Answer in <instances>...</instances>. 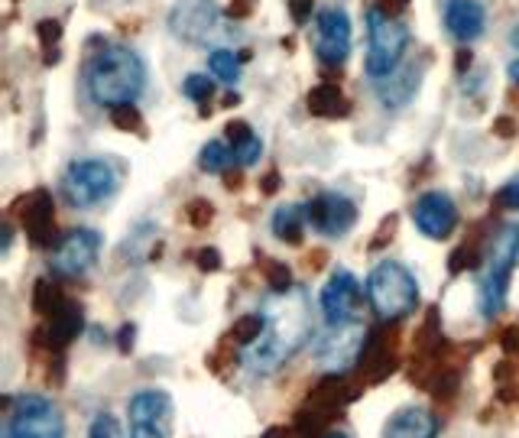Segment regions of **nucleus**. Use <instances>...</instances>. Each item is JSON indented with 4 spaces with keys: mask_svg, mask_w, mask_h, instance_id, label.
Wrapping results in <instances>:
<instances>
[{
    "mask_svg": "<svg viewBox=\"0 0 519 438\" xmlns=\"http://www.w3.org/2000/svg\"><path fill=\"white\" fill-rule=\"evenodd\" d=\"M260 192H263V195H273V192H279V172H266L263 182H260Z\"/></svg>",
    "mask_w": 519,
    "mask_h": 438,
    "instance_id": "obj_42",
    "label": "nucleus"
},
{
    "mask_svg": "<svg viewBox=\"0 0 519 438\" xmlns=\"http://www.w3.org/2000/svg\"><path fill=\"white\" fill-rule=\"evenodd\" d=\"M377 7L387 10V13H399V10L409 7V0H377Z\"/></svg>",
    "mask_w": 519,
    "mask_h": 438,
    "instance_id": "obj_45",
    "label": "nucleus"
},
{
    "mask_svg": "<svg viewBox=\"0 0 519 438\" xmlns=\"http://www.w3.org/2000/svg\"><path fill=\"white\" fill-rule=\"evenodd\" d=\"M367 75L370 78H383L393 69H399L403 62V52L409 46V30L403 20L390 17L387 10L370 7L367 10Z\"/></svg>",
    "mask_w": 519,
    "mask_h": 438,
    "instance_id": "obj_5",
    "label": "nucleus"
},
{
    "mask_svg": "<svg viewBox=\"0 0 519 438\" xmlns=\"http://www.w3.org/2000/svg\"><path fill=\"white\" fill-rule=\"evenodd\" d=\"M422 72H425V62H409V65H399L390 75L374 78V95L380 98L383 108H406V104L416 98V91L422 85Z\"/></svg>",
    "mask_w": 519,
    "mask_h": 438,
    "instance_id": "obj_16",
    "label": "nucleus"
},
{
    "mask_svg": "<svg viewBox=\"0 0 519 438\" xmlns=\"http://www.w3.org/2000/svg\"><path fill=\"white\" fill-rule=\"evenodd\" d=\"M263 273H266V286H270L273 292H279V296H289V289H292V270L286 267V263L266 260L263 263Z\"/></svg>",
    "mask_w": 519,
    "mask_h": 438,
    "instance_id": "obj_29",
    "label": "nucleus"
},
{
    "mask_svg": "<svg viewBox=\"0 0 519 438\" xmlns=\"http://www.w3.org/2000/svg\"><path fill=\"white\" fill-rule=\"evenodd\" d=\"M471 62H474L471 52H468V49H461V52H458V62H455V65H458V72L464 75V69H471Z\"/></svg>",
    "mask_w": 519,
    "mask_h": 438,
    "instance_id": "obj_47",
    "label": "nucleus"
},
{
    "mask_svg": "<svg viewBox=\"0 0 519 438\" xmlns=\"http://www.w3.org/2000/svg\"><path fill=\"white\" fill-rule=\"evenodd\" d=\"M195 257H198V270H202V273H218V270H221V250H215V247H202Z\"/></svg>",
    "mask_w": 519,
    "mask_h": 438,
    "instance_id": "obj_36",
    "label": "nucleus"
},
{
    "mask_svg": "<svg viewBox=\"0 0 519 438\" xmlns=\"http://www.w3.org/2000/svg\"><path fill=\"white\" fill-rule=\"evenodd\" d=\"M182 95L192 98V101H208L211 95H215V82H211L208 75H189L182 82Z\"/></svg>",
    "mask_w": 519,
    "mask_h": 438,
    "instance_id": "obj_31",
    "label": "nucleus"
},
{
    "mask_svg": "<svg viewBox=\"0 0 519 438\" xmlns=\"http://www.w3.org/2000/svg\"><path fill=\"white\" fill-rule=\"evenodd\" d=\"M228 137L234 140V163L237 166H254L260 153H263V143L260 137L250 130L244 121H231L228 124Z\"/></svg>",
    "mask_w": 519,
    "mask_h": 438,
    "instance_id": "obj_23",
    "label": "nucleus"
},
{
    "mask_svg": "<svg viewBox=\"0 0 519 438\" xmlns=\"http://www.w3.org/2000/svg\"><path fill=\"white\" fill-rule=\"evenodd\" d=\"M367 299L383 322H399L419 305V283L399 260H380L367 276Z\"/></svg>",
    "mask_w": 519,
    "mask_h": 438,
    "instance_id": "obj_4",
    "label": "nucleus"
},
{
    "mask_svg": "<svg viewBox=\"0 0 519 438\" xmlns=\"http://www.w3.org/2000/svg\"><path fill=\"white\" fill-rule=\"evenodd\" d=\"M266 325H270V322H266L263 312H247V315H241V318H237V322L231 325L228 338H231L234 344H241V348H250V344H257V341L263 338Z\"/></svg>",
    "mask_w": 519,
    "mask_h": 438,
    "instance_id": "obj_24",
    "label": "nucleus"
},
{
    "mask_svg": "<svg viewBox=\"0 0 519 438\" xmlns=\"http://www.w3.org/2000/svg\"><path fill=\"white\" fill-rule=\"evenodd\" d=\"M133 335H137V328H133V325H124L121 328V351H130L133 348Z\"/></svg>",
    "mask_w": 519,
    "mask_h": 438,
    "instance_id": "obj_46",
    "label": "nucleus"
},
{
    "mask_svg": "<svg viewBox=\"0 0 519 438\" xmlns=\"http://www.w3.org/2000/svg\"><path fill=\"white\" fill-rule=\"evenodd\" d=\"M331 331L328 335L318 341V361H322L331 374H344L351 364L361 361V351H364V344H367V331L364 325H328Z\"/></svg>",
    "mask_w": 519,
    "mask_h": 438,
    "instance_id": "obj_11",
    "label": "nucleus"
},
{
    "mask_svg": "<svg viewBox=\"0 0 519 438\" xmlns=\"http://www.w3.org/2000/svg\"><path fill=\"white\" fill-rule=\"evenodd\" d=\"M228 13H231L234 20H244V17H250V13H254V0H234Z\"/></svg>",
    "mask_w": 519,
    "mask_h": 438,
    "instance_id": "obj_40",
    "label": "nucleus"
},
{
    "mask_svg": "<svg viewBox=\"0 0 519 438\" xmlns=\"http://www.w3.org/2000/svg\"><path fill=\"white\" fill-rule=\"evenodd\" d=\"M82 328H85V312H82V305L69 302L62 312L52 315L49 328H46V331H39V338H46V348L62 351L65 344H72L78 335H82Z\"/></svg>",
    "mask_w": 519,
    "mask_h": 438,
    "instance_id": "obj_20",
    "label": "nucleus"
},
{
    "mask_svg": "<svg viewBox=\"0 0 519 438\" xmlns=\"http://www.w3.org/2000/svg\"><path fill=\"white\" fill-rule=\"evenodd\" d=\"M263 438H299V432H296V426H292V429H286V426H273V429L263 432Z\"/></svg>",
    "mask_w": 519,
    "mask_h": 438,
    "instance_id": "obj_44",
    "label": "nucleus"
},
{
    "mask_svg": "<svg viewBox=\"0 0 519 438\" xmlns=\"http://www.w3.org/2000/svg\"><path fill=\"white\" fill-rule=\"evenodd\" d=\"M487 13L477 0H448L445 4V30L458 39V43H474L484 33Z\"/></svg>",
    "mask_w": 519,
    "mask_h": 438,
    "instance_id": "obj_17",
    "label": "nucleus"
},
{
    "mask_svg": "<svg viewBox=\"0 0 519 438\" xmlns=\"http://www.w3.org/2000/svg\"><path fill=\"white\" fill-rule=\"evenodd\" d=\"M309 114L335 121V117H348L351 114V104H348L344 91L335 82H322V85H315L309 91Z\"/></svg>",
    "mask_w": 519,
    "mask_h": 438,
    "instance_id": "obj_21",
    "label": "nucleus"
},
{
    "mask_svg": "<svg viewBox=\"0 0 519 438\" xmlns=\"http://www.w3.org/2000/svg\"><path fill=\"white\" fill-rule=\"evenodd\" d=\"M130 422H150V426H166L172 422V396L166 390H140L127 403Z\"/></svg>",
    "mask_w": 519,
    "mask_h": 438,
    "instance_id": "obj_18",
    "label": "nucleus"
},
{
    "mask_svg": "<svg viewBox=\"0 0 519 438\" xmlns=\"http://www.w3.org/2000/svg\"><path fill=\"white\" fill-rule=\"evenodd\" d=\"M88 438H124V435H121V426H117V419H114V416L101 413L95 422H91Z\"/></svg>",
    "mask_w": 519,
    "mask_h": 438,
    "instance_id": "obj_34",
    "label": "nucleus"
},
{
    "mask_svg": "<svg viewBox=\"0 0 519 438\" xmlns=\"http://www.w3.org/2000/svg\"><path fill=\"white\" fill-rule=\"evenodd\" d=\"M85 88L101 108L117 104H137L146 88V65L130 46L104 43L85 62Z\"/></svg>",
    "mask_w": 519,
    "mask_h": 438,
    "instance_id": "obj_1",
    "label": "nucleus"
},
{
    "mask_svg": "<svg viewBox=\"0 0 519 438\" xmlns=\"http://www.w3.org/2000/svg\"><path fill=\"white\" fill-rule=\"evenodd\" d=\"M65 305H69V299H65V292L56 283L36 280V286H33V312H39V315H56V312L65 309Z\"/></svg>",
    "mask_w": 519,
    "mask_h": 438,
    "instance_id": "obj_25",
    "label": "nucleus"
},
{
    "mask_svg": "<svg viewBox=\"0 0 519 438\" xmlns=\"http://www.w3.org/2000/svg\"><path fill=\"white\" fill-rule=\"evenodd\" d=\"M510 39H513V46H516V59L510 62V69H507V72H510V78H513V82L519 85V26H516V30H513V36H510Z\"/></svg>",
    "mask_w": 519,
    "mask_h": 438,
    "instance_id": "obj_43",
    "label": "nucleus"
},
{
    "mask_svg": "<svg viewBox=\"0 0 519 438\" xmlns=\"http://www.w3.org/2000/svg\"><path fill=\"white\" fill-rule=\"evenodd\" d=\"M98 254H101V234L91 231V228H75V231L59 237L49 267L56 276L75 280V276H85L91 267H95Z\"/></svg>",
    "mask_w": 519,
    "mask_h": 438,
    "instance_id": "obj_8",
    "label": "nucleus"
},
{
    "mask_svg": "<svg viewBox=\"0 0 519 438\" xmlns=\"http://www.w3.org/2000/svg\"><path fill=\"white\" fill-rule=\"evenodd\" d=\"M519 263V221L503 224L490 241V250L484 257L481 283H477V305H481L484 318H497L507 305L510 276Z\"/></svg>",
    "mask_w": 519,
    "mask_h": 438,
    "instance_id": "obj_2",
    "label": "nucleus"
},
{
    "mask_svg": "<svg viewBox=\"0 0 519 438\" xmlns=\"http://www.w3.org/2000/svg\"><path fill=\"white\" fill-rule=\"evenodd\" d=\"M130 438H169V429L150 426V422H130Z\"/></svg>",
    "mask_w": 519,
    "mask_h": 438,
    "instance_id": "obj_37",
    "label": "nucleus"
},
{
    "mask_svg": "<svg viewBox=\"0 0 519 438\" xmlns=\"http://www.w3.org/2000/svg\"><path fill=\"white\" fill-rule=\"evenodd\" d=\"M234 163V150H228L221 140H211L202 146V156H198V166H202L205 172H211V176H218V172H224Z\"/></svg>",
    "mask_w": 519,
    "mask_h": 438,
    "instance_id": "obj_27",
    "label": "nucleus"
},
{
    "mask_svg": "<svg viewBox=\"0 0 519 438\" xmlns=\"http://www.w3.org/2000/svg\"><path fill=\"white\" fill-rule=\"evenodd\" d=\"M7 438H65L59 406L39 393H23L10 403Z\"/></svg>",
    "mask_w": 519,
    "mask_h": 438,
    "instance_id": "obj_7",
    "label": "nucleus"
},
{
    "mask_svg": "<svg viewBox=\"0 0 519 438\" xmlns=\"http://www.w3.org/2000/svg\"><path fill=\"white\" fill-rule=\"evenodd\" d=\"M185 221H189L192 228H208V224L215 221V205H211L208 198H192V202L185 205Z\"/></svg>",
    "mask_w": 519,
    "mask_h": 438,
    "instance_id": "obj_30",
    "label": "nucleus"
},
{
    "mask_svg": "<svg viewBox=\"0 0 519 438\" xmlns=\"http://www.w3.org/2000/svg\"><path fill=\"white\" fill-rule=\"evenodd\" d=\"M305 221H309V215L302 205H279L273 215V234L286 244H302Z\"/></svg>",
    "mask_w": 519,
    "mask_h": 438,
    "instance_id": "obj_22",
    "label": "nucleus"
},
{
    "mask_svg": "<svg viewBox=\"0 0 519 438\" xmlns=\"http://www.w3.org/2000/svg\"><path fill=\"white\" fill-rule=\"evenodd\" d=\"M309 335H312V328H309V315H305V302H302V296H296V302L292 305L286 302V309L273 315L270 335L257 341V348L247 354V361L257 374H270V370L283 367L289 357L302 348Z\"/></svg>",
    "mask_w": 519,
    "mask_h": 438,
    "instance_id": "obj_3",
    "label": "nucleus"
},
{
    "mask_svg": "<svg viewBox=\"0 0 519 438\" xmlns=\"http://www.w3.org/2000/svg\"><path fill=\"white\" fill-rule=\"evenodd\" d=\"M494 205H497L500 211H519V176H513V179L494 195Z\"/></svg>",
    "mask_w": 519,
    "mask_h": 438,
    "instance_id": "obj_33",
    "label": "nucleus"
},
{
    "mask_svg": "<svg viewBox=\"0 0 519 438\" xmlns=\"http://www.w3.org/2000/svg\"><path fill=\"white\" fill-rule=\"evenodd\" d=\"M500 348L507 351L510 357H519V322L510 325V328H503V335H500Z\"/></svg>",
    "mask_w": 519,
    "mask_h": 438,
    "instance_id": "obj_39",
    "label": "nucleus"
},
{
    "mask_svg": "<svg viewBox=\"0 0 519 438\" xmlns=\"http://www.w3.org/2000/svg\"><path fill=\"white\" fill-rule=\"evenodd\" d=\"M221 26V10L215 0H179L169 10V30L172 36L185 39L192 46L208 43Z\"/></svg>",
    "mask_w": 519,
    "mask_h": 438,
    "instance_id": "obj_9",
    "label": "nucleus"
},
{
    "mask_svg": "<svg viewBox=\"0 0 519 438\" xmlns=\"http://www.w3.org/2000/svg\"><path fill=\"white\" fill-rule=\"evenodd\" d=\"M305 215H309V224L318 234H328V237H344L357 224V208L351 198L341 192L315 195L309 208H305Z\"/></svg>",
    "mask_w": 519,
    "mask_h": 438,
    "instance_id": "obj_13",
    "label": "nucleus"
},
{
    "mask_svg": "<svg viewBox=\"0 0 519 438\" xmlns=\"http://www.w3.org/2000/svg\"><path fill=\"white\" fill-rule=\"evenodd\" d=\"M117 192V169L108 159H75L62 176V195L75 208H95Z\"/></svg>",
    "mask_w": 519,
    "mask_h": 438,
    "instance_id": "obj_6",
    "label": "nucleus"
},
{
    "mask_svg": "<svg viewBox=\"0 0 519 438\" xmlns=\"http://www.w3.org/2000/svg\"><path fill=\"white\" fill-rule=\"evenodd\" d=\"M20 221H23V231L30 234V241L36 247H49V244H59L56 237V202L46 189H36L23 198V208H20Z\"/></svg>",
    "mask_w": 519,
    "mask_h": 438,
    "instance_id": "obj_15",
    "label": "nucleus"
},
{
    "mask_svg": "<svg viewBox=\"0 0 519 438\" xmlns=\"http://www.w3.org/2000/svg\"><path fill=\"white\" fill-rule=\"evenodd\" d=\"M315 52L325 65H344L351 56V20L344 7L315 13Z\"/></svg>",
    "mask_w": 519,
    "mask_h": 438,
    "instance_id": "obj_10",
    "label": "nucleus"
},
{
    "mask_svg": "<svg viewBox=\"0 0 519 438\" xmlns=\"http://www.w3.org/2000/svg\"><path fill=\"white\" fill-rule=\"evenodd\" d=\"M322 438H351V435H348V432H338V429H328Z\"/></svg>",
    "mask_w": 519,
    "mask_h": 438,
    "instance_id": "obj_48",
    "label": "nucleus"
},
{
    "mask_svg": "<svg viewBox=\"0 0 519 438\" xmlns=\"http://www.w3.org/2000/svg\"><path fill=\"white\" fill-rule=\"evenodd\" d=\"M208 69L215 78H221V82L234 85L237 78H241V59H237L231 49H215L208 56Z\"/></svg>",
    "mask_w": 519,
    "mask_h": 438,
    "instance_id": "obj_26",
    "label": "nucleus"
},
{
    "mask_svg": "<svg viewBox=\"0 0 519 438\" xmlns=\"http://www.w3.org/2000/svg\"><path fill=\"white\" fill-rule=\"evenodd\" d=\"M442 422H438L429 409H399L387 422L383 438H435Z\"/></svg>",
    "mask_w": 519,
    "mask_h": 438,
    "instance_id": "obj_19",
    "label": "nucleus"
},
{
    "mask_svg": "<svg viewBox=\"0 0 519 438\" xmlns=\"http://www.w3.org/2000/svg\"><path fill=\"white\" fill-rule=\"evenodd\" d=\"M477 263H481V257H477V250L464 244V247L455 250V254H451V263H448V267H451V273H464V270H474Z\"/></svg>",
    "mask_w": 519,
    "mask_h": 438,
    "instance_id": "obj_35",
    "label": "nucleus"
},
{
    "mask_svg": "<svg viewBox=\"0 0 519 438\" xmlns=\"http://www.w3.org/2000/svg\"><path fill=\"white\" fill-rule=\"evenodd\" d=\"M36 36H39V43H43V49H56L59 46V39H62V23L59 20H39L36 23Z\"/></svg>",
    "mask_w": 519,
    "mask_h": 438,
    "instance_id": "obj_32",
    "label": "nucleus"
},
{
    "mask_svg": "<svg viewBox=\"0 0 519 438\" xmlns=\"http://www.w3.org/2000/svg\"><path fill=\"white\" fill-rule=\"evenodd\" d=\"M494 130H497V137H513L516 134V121H513V117H497Z\"/></svg>",
    "mask_w": 519,
    "mask_h": 438,
    "instance_id": "obj_41",
    "label": "nucleus"
},
{
    "mask_svg": "<svg viewBox=\"0 0 519 438\" xmlns=\"http://www.w3.org/2000/svg\"><path fill=\"white\" fill-rule=\"evenodd\" d=\"M412 221L429 241H445L458 228V208L448 192H422L412 205Z\"/></svg>",
    "mask_w": 519,
    "mask_h": 438,
    "instance_id": "obj_12",
    "label": "nucleus"
},
{
    "mask_svg": "<svg viewBox=\"0 0 519 438\" xmlns=\"http://www.w3.org/2000/svg\"><path fill=\"white\" fill-rule=\"evenodd\" d=\"M361 309V283L348 270H335L322 289V312L328 325H351Z\"/></svg>",
    "mask_w": 519,
    "mask_h": 438,
    "instance_id": "obj_14",
    "label": "nucleus"
},
{
    "mask_svg": "<svg viewBox=\"0 0 519 438\" xmlns=\"http://www.w3.org/2000/svg\"><path fill=\"white\" fill-rule=\"evenodd\" d=\"M111 124L124 134H143V114L137 111V104H117L111 108Z\"/></svg>",
    "mask_w": 519,
    "mask_h": 438,
    "instance_id": "obj_28",
    "label": "nucleus"
},
{
    "mask_svg": "<svg viewBox=\"0 0 519 438\" xmlns=\"http://www.w3.org/2000/svg\"><path fill=\"white\" fill-rule=\"evenodd\" d=\"M289 13H292V23H309L312 13H315V0H289Z\"/></svg>",
    "mask_w": 519,
    "mask_h": 438,
    "instance_id": "obj_38",
    "label": "nucleus"
}]
</instances>
